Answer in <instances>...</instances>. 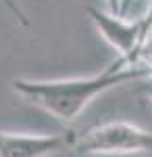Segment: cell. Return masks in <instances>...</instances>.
I'll return each mask as SVG.
<instances>
[{
  "mask_svg": "<svg viewBox=\"0 0 152 157\" xmlns=\"http://www.w3.org/2000/svg\"><path fill=\"white\" fill-rule=\"evenodd\" d=\"M152 75V67L142 61H129L127 57H117L100 73L85 78H67V80H13V92L25 98L60 124H71L83 113L96 97L108 92L110 88L123 84H138L144 78Z\"/></svg>",
  "mask_w": 152,
  "mask_h": 157,
  "instance_id": "cell-1",
  "label": "cell"
},
{
  "mask_svg": "<svg viewBox=\"0 0 152 157\" xmlns=\"http://www.w3.org/2000/svg\"><path fill=\"white\" fill-rule=\"evenodd\" d=\"M69 147L92 155L152 153V132L129 121H106L73 134Z\"/></svg>",
  "mask_w": 152,
  "mask_h": 157,
  "instance_id": "cell-2",
  "label": "cell"
},
{
  "mask_svg": "<svg viewBox=\"0 0 152 157\" xmlns=\"http://www.w3.org/2000/svg\"><path fill=\"white\" fill-rule=\"evenodd\" d=\"M88 17L92 19L100 36L117 50V57H127L129 61H138L140 50L148 42V34L144 29L142 19L129 21L125 17H119L113 13H104L96 6H85Z\"/></svg>",
  "mask_w": 152,
  "mask_h": 157,
  "instance_id": "cell-3",
  "label": "cell"
},
{
  "mask_svg": "<svg viewBox=\"0 0 152 157\" xmlns=\"http://www.w3.org/2000/svg\"><path fill=\"white\" fill-rule=\"evenodd\" d=\"M67 134H29L0 130V157H50L69 147Z\"/></svg>",
  "mask_w": 152,
  "mask_h": 157,
  "instance_id": "cell-4",
  "label": "cell"
},
{
  "mask_svg": "<svg viewBox=\"0 0 152 157\" xmlns=\"http://www.w3.org/2000/svg\"><path fill=\"white\" fill-rule=\"evenodd\" d=\"M138 84H140V97L144 98V101L152 103V75L144 78V80L138 82Z\"/></svg>",
  "mask_w": 152,
  "mask_h": 157,
  "instance_id": "cell-5",
  "label": "cell"
},
{
  "mask_svg": "<svg viewBox=\"0 0 152 157\" xmlns=\"http://www.w3.org/2000/svg\"><path fill=\"white\" fill-rule=\"evenodd\" d=\"M2 2H4V4H6V6H9V9L13 11V15H15V19H19V21H21L23 25H27V19H25L23 11H21V9H19V6H17V4H15L13 0H2Z\"/></svg>",
  "mask_w": 152,
  "mask_h": 157,
  "instance_id": "cell-6",
  "label": "cell"
},
{
  "mask_svg": "<svg viewBox=\"0 0 152 157\" xmlns=\"http://www.w3.org/2000/svg\"><path fill=\"white\" fill-rule=\"evenodd\" d=\"M142 23H144V29H146V34H148V38L152 36V0H150V6H148V13L144 15V17H140Z\"/></svg>",
  "mask_w": 152,
  "mask_h": 157,
  "instance_id": "cell-7",
  "label": "cell"
},
{
  "mask_svg": "<svg viewBox=\"0 0 152 157\" xmlns=\"http://www.w3.org/2000/svg\"><path fill=\"white\" fill-rule=\"evenodd\" d=\"M136 0H121V6H119V17H127L129 9H131V4H133Z\"/></svg>",
  "mask_w": 152,
  "mask_h": 157,
  "instance_id": "cell-8",
  "label": "cell"
},
{
  "mask_svg": "<svg viewBox=\"0 0 152 157\" xmlns=\"http://www.w3.org/2000/svg\"><path fill=\"white\" fill-rule=\"evenodd\" d=\"M106 4H108V9L113 15H119V6H121V0H106Z\"/></svg>",
  "mask_w": 152,
  "mask_h": 157,
  "instance_id": "cell-9",
  "label": "cell"
},
{
  "mask_svg": "<svg viewBox=\"0 0 152 157\" xmlns=\"http://www.w3.org/2000/svg\"><path fill=\"white\" fill-rule=\"evenodd\" d=\"M148 42H150V44H152V36H150V38H148ZM148 42H146V44H148Z\"/></svg>",
  "mask_w": 152,
  "mask_h": 157,
  "instance_id": "cell-10",
  "label": "cell"
}]
</instances>
